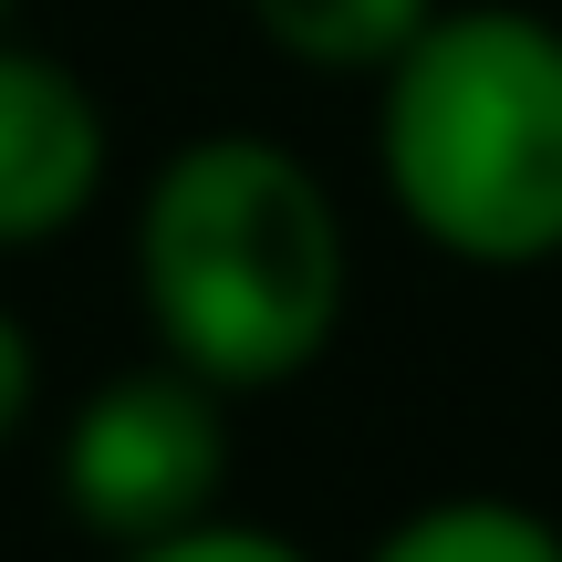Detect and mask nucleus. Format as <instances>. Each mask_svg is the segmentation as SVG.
Wrapping results in <instances>:
<instances>
[{
	"mask_svg": "<svg viewBox=\"0 0 562 562\" xmlns=\"http://www.w3.org/2000/svg\"><path fill=\"white\" fill-rule=\"evenodd\" d=\"M104 188V104L74 63L0 42V250L63 240Z\"/></svg>",
	"mask_w": 562,
	"mask_h": 562,
	"instance_id": "20e7f679",
	"label": "nucleus"
},
{
	"mask_svg": "<svg viewBox=\"0 0 562 562\" xmlns=\"http://www.w3.org/2000/svg\"><path fill=\"white\" fill-rule=\"evenodd\" d=\"M250 21L302 74H385L438 21V0H250Z\"/></svg>",
	"mask_w": 562,
	"mask_h": 562,
	"instance_id": "39448f33",
	"label": "nucleus"
},
{
	"mask_svg": "<svg viewBox=\"0 0 562 562\" xmlns=\"http://www.w3.org/2000/svg\"><path fill=\"white\" fill-rule=\"evenodd\" d=\"M32 385H42V364H32V334L11 323V302H0V448L21 438V417H32Z\"/></svg>",
	"mask_w": 562,
	"mask_h": 562,
	"instance_id": "6e6552de",
	"label": "nucleus"
},
{
	"mask_svg": "<svg viewBox=\"0 0 562 562\" xmlns=\"http://www.w3.org/2000/svg\"><path fill=\"white\" fill-rule=\"evenodd\" d=\"M364 562H562V531L542 521L531 501H427L406 510Z\"/></svg>",
	"mask_w": 562,
	"mask_h": 562,
	"instance_id": "423d86ee",
	"label": "nucleus"
},
{
	"mask_svg": "<svg viewBox=\"0 0 562 562\" xmlns=\"http://www.w3.org/2000/svg\"><path fill=\"white\" fill-rule=\"evenodd\" d=\"M115 562H313V552H302L292 531H261V521H188V531H167V542L115 552Z\"/></svg>",
	"mask_w": 562,
	"mask_h": 562,
	"instance_id": "0eeeda50",
	"label": "nucleus"
},
{
	"mask_svg": "<svg viewBox=\"0 0 562 562\" xmlns=\"http://www.w3.org/2000/svg\"><path fill=\"white\" fill-rule=\"evenodd\" d=\"M136 292L167 364L220 396L292 385L323 364L355 292L334 188L271 136H199L146 178L136 209Z\"/></svg>",
	"mask_w": 562,
	"mask_h": 562,
	"instance_id": "f257e3e1",
	"label": "nucleus"
},
{
	"mask_svg": "<svg viewBox=\"0 0 562 562\" xmlns=\"http://www.w3.org/2000/svg\"><path fill=\"white\" fill-rule=\"evenodd\" d=\"M375 167L448 261H562V32L542 11H438L385 63Z\"/></svg>",
	"mask_w": 562,
	"mask_h": 562,
	"instance_id": "f03ea898",
	"label": "nucleus"
},
{
	"mask_svg": "<svg viewBox=\"0 0 562 562\" xmlns=\"http://www.w3.org/2000/svg\"><path fill=\"white\" fill-rule=\"evenodd\" d=\"M220 480H229V417H220V385L188 364H136V375L94 385L63 427V510L104 552L209 521Z\"/></svg>",
	"mask_w": 562,
	"mask_h": 562,
	"instance_id": "7ed1b4c3",
	"label": "nucleus"
}]
</instances>
